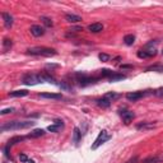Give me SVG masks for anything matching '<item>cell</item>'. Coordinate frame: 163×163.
Returning <instances> with one entry per match:
<instances>
[{
    "instance_id": "cell-1",
    "label": "cell",
    "mask_w": 163,
    "mask_h": 163,
    "mask_svg": "<svg viewBox=\"0 0 163 163\" xmlns=\"http://www.w3.org/2000/svg\"><path fill=\"white\" fill-rule=\"evenodd\" d=\"M35 125L33 121H9L2 126V131L7 130H21V129H28Z\"/></svg>"
},
{
    "instance_id": "cell-2",
    "label": "cell",
    "mask_w": 163,
    "mask_h": 163,
    "mask_svg": "<svg viewBox=\"0 0 163 163\" xmlns=\"http://www.w3.org/2000/svg\"><path fill=\"white\" fill-rule=\"evenodd\" d=\"M27 52L30 55H35V56H45V58H50V56H55L56 55V50L50 49V47H45V46H37V47H31L27 50Z\"/></svg>"
},
{
    "instance_id": "cell-3",
    "label": "cell",
    "mask_w": 163,
    "mask_h": 163,
    "mask_svg": "<svg viewBox=\"0 0 163 163\" xmlns=\"http://www.w3.org/2000/svg\"><path fill=\"white\" fill-rule=\"evenodd\" d=\"M22 83L26 86H35L38 83H46L44 74H26L22 77Z\"/></svg>"
},
{
    "instance_id": "cell-4",
    "label": "cell",
    "mask_w": 163,
    "mask_h": 163,
    "mask_svg": "<svg viewBox=\"0 0 163 163\" xmlns=\"http://www.w3.org/2000/svg\"><path fill=\"white\" fill-rule=\"evenodd\" d=\"M112 138V135L108 133L107 130H101L100 134H98V137L96 138V140H94V143L92 144V151H96L97 148H100L102 144H105L107 140H110Z\"/></svg>"
},
{
    "instance_id": "cell-5",
    "label": "cell",
    "mask_w": 163,
    "mask_h": 163,
    "mask_svg": "<svg viewBox=\"0 0 163 163\" xmlns=\"http://www.w3.org/2000/svg\"><path fill=\"white\" fill-rule=\"evenodd\" d=\"M149 92H151V91H138V92H129V93L126 94V98H128L129 101H131V102H137V101H139L140 98H143V97L148 96V94H149Z\"/></svg>"
},
{
    "instance_id": "cell-6",
    "label": "cell",
    "mask_w": 163,
    "mask_h": 163,
    "mask_svg": "<svg viewBox=\"0 0 163 163\" xmlns=\"http://www.w3.org/2000/svg\"><path fill=\"white\" fill-rule=\"evenodd\" d=\"M26 138H27V137H13L12 139H9V140H8V144H7V145H5V148H4L5 156H7V157H10V156H9V148H10V147H13L14 144H17V143L23 142Z\"/></svg>"
},
{
    "instance_id": "cell-7",
    "label": "cell",
    "mask_w": 163,
    "mask_h": 163,
    "mask_svg": "<svg viewBox=\"0 0 163 163\" xmlns=\"http://www.w3.org/2000/svg\"><path fill=\"white\" fill-rule=\"evenodd\" d=\"M63 129H64V122H63V120H59V119H56L54 121V124L47 128V130L51 131V133H59Z\"/></svg>"
},
{
    "instance_id": "cell-8",
    "label": "cell",
    "mask_w": 163,
    "mask_h": 163,
    "mask_svg": "<svg viewBox=\"0 0 163 163\" xmlns=\"http://www.w3.org/2000/svg\"><path fill=\"white\" fill-rule=\"evenodd\" d=\"M120 116L122 117V121H124L126 125H129L130 122L134 120V117H135L134 112L128 111V110H121V111H120Z\"/></svg>"
},
{
    "instance_id": "cell-9",
    "label": "cell",
    "mask_w": 163,
    "mask_h": 163,
    "mask_svg": "<svg viewBox=\"0 0 163 163\" xmlns=\"http://www.w3.org/2000/svg\"><path fill=\"white\" fill-rule=\"evenodd\" d=\"M31 33L35 36V37H41L45 35V28L42 26H38V24H33L31 27Z\"/></svg>"
},
{
    "instance_id": "cell-10",
    "label": "cell",
    "mask_w": 163,
    "mask_h": 163,
    "mask_svg": "<svg viewBox=\"0 0 163 163\" xmlns=\"http://www.w3.org/2000/svg\"><path fill=\"white\" fill-rule=\"evenodd\" d=\"M38 97L49 98V100H60L63 96H61V93H41V94H38Z\"/></svg>"
},
{
    "instance_id": "cell-11",
    "label": "cell",
    "mask_w": 163,
    "mask_h": 163,
    "mask_svg": "<svg viewBox=\"0 0 163 163\" xmlns=\"http://www.w3.org/2000/svg\"><path fill=\"white\" fill-rule=\"evenodd\" d=\"M42 135H45V130H44V129H35V130H32L28 135H27V138L36 139V138L42 137Z\"/></svg>"
},
{
    "instance_id": "cell-12",
    "label": "cell",
    "mask_w": 163,
    "mask_h": 163,
    "mask_svg": "<svg viewBox=\"0 0 163 163\" xmlns=\"http://www.w3.org/2000/svg\"><path fill=\"white\" fill-rule=\"evenodd\" d=\"M2 17H3V19H4V26L7 27V28H10V27L13 26V23H14V21H13V17L9 14V13H3Z\"/></svg>"
},
{
    "instance_id": "cell-13",
    "label": "cell",
    "mask_w": 163,
    "mask_h": 163,
    "mask_svg": "<svg viewBox=\"0 0 163 163\" xmlns=\"http://www.w3.org/2000/svg\"><path fill=\"white\" fill-rule=\"evenodd\" d=\"M103 30V26L101 23H92L88 26V31L92 32V33H98Z\"/></svg>"
},
{
    "instance_id": "cell-14",
    "label": "cell",
    "mask_w": 163,
    "mask_h": 163,
    "mask_svg": "<svg viewBox=\"0 0 163 163\" xmlns=\"http://www.w3.org/2000/svg\"><path fill=\"white\" fill-rule=\"evenodd\" d=\"M163 162V156H151L143 161V163H161Z\"/></svg>"
},
{
    "instance_id": "cell-15",
    "label": "cell",
    "mask_w": 163,
    "mask_h": 163,
    "mask_svg": "<svg viewBox=\"0 0 163 163\" xmlns=\"http://www.w3.org/2000/svg\"><path fill=\"white\" fill-rule=\"evenodd\" d=\"M26 96H28V91L27 89H18L9 93V97H26Z\"/></svg>"
},
{
    "instance_id": "cell-16",
    "label": "cell",
    "mask_w": 163,
    "mask_h": 163,
    "mask_svg": "<svg viewBox=\"0 0 163 163\" xmlns=\"http://www.w3.org/2000/svg\"><path fill=\"white\" fill-rule=\"evenodd\" d=\"M65 19H66V22H69V23H78V22L82 21V17H79L77 14H66Z\"/></svg>"
},
{
    "instance_id": "cell-17",
    "label": "cell",
    "mask_w": 163,
    "mask_h": 163,
    "mask_svg": "<svg viewBox=\"0 0 163 163\" xmlns=\"http://www.w3.org/2000/svg\"><path fill=\"white\" fill-rule=\"evenodd\" d=\"M97 105L100 107H102V108H108V107L111 106V101L108 100V98H106V97H102V98H100L97 101Z\"/></svg>"
},
{
    "instance_id": "cell-18",
    "label": "cell",
    "mask_w": 163,
    "mask_h": 163,
    "mask_svg": "<svg viewBox=\"0 0 163 163\" xmlns=\"http://www.w3.org/2000/svg\"><path fill=\"white\" fill-rule=\"evenodd\" d=\"M80 138H82V131L79 128H74V131H73V142L75 144H78L80 142Z\"/></svg>"
},
{
    "instance_id": "cell-19",
    "label": "cell",
    "mask_w": 163,
    "mask_h": 163,
    "mask_svg": "<svg viewBox=\"0 0 163 163\" xmlns=\"http://www.w3.org/2000/svg\"><path fill=\"white\" fill-rule=\"evenodd\" d=\"M124 42H125V45L131 46V45L135 42V36H134V35H126V36L124 37Z\"/></svg>"
},
{
    "instance_id": "cell-20",
    "label": "cell",
    "mask_w": 163,
    "mask_h": 163,
    "mask_svg": "<svg viewBox=\"0 0 163 163\" xmlns=\"http://www.w3.org/2000/svg\"><path fill=\"white\" fill-rule=\"evenodd\" d=\"M105 97L106 98H108L111 102L114 101V100H117V98H120V94L119 93H115V92H107L106 94H105Z\"/></svg>"
},
{
    "instance_id": "cell-21",
    "label": "cell",
    "mask_w": 163,
    "mask_h": 163,
    "mask_svg": "<svg viewBox=\"0 0 163 163\" xmlns=\"http://www.w3.org/2000/svg\"><path fill=\"white\" fill-rule=\"evenodd\" d=\"M12 45H13V42H12V40L4 38V40H3V50H4V52H7L8 50H10Z\"/></svg>"
},
{
    "instance_id": "cell-22",
    "label": "cell",
    "mask_w": 163,
    "mask_h": 163,
    "mask_svg": "<svg viewBox=\"0 0 163 163\" xmlns=\"http://www.w3.org/2000/svg\"><path fill=\"white\" fill-rule=\"evenodd\" d=\"M152 128H154V125L153 124H149V122H143V124L137 125L138 130H145V129H152Z\"/></svg>"
},
{
    "instance_id": "cell-23",
    "label": "cell",
    "mask_w": 163,
    "mask_h": 163,
    "mask_svg": "<svg viewBox=\"0 0 163 163\" xmlns=\"http://www.w3.org/2000/svg\"><path fill=\"white\" fill-rule=\"evenodd\" d=\"M114 74H116V73L112 72V70H110V69H102V70H101V75L105 77V78H108V79H110Z\"/></svg>"
},
{
    "instance_id": "cell-24",
    "label": "cell",
    "mask_w": 163,
    "mask_h": 163,
    "mask_svg": "<svg viewBox=\"0 0 163 163\" xmlns=\"http://www.w3.org/2000/svg\"><path fill=\"white\" fill-rule=\"evenodd\" d=\"M126 78V75H122V74H114L110 79V82H117V80H122V79H125Z\"/></svg>"
},
{
    "instance_id": "cell-25",
    "label": "cell",
    "mask_w": 163,
    "mask_h": 163,
    "mask_svg": "<svg viewBox=\"0 0 163 163\" xmlns=\"http://www.w3.org/2000/svg\"><path fill=\"white\" fill-rule=\"evenodd\" d=\"M98 59H100L102 63H107V61H110L111 56L107 55V54H100V55H98Z\"/></svg>"
},
{
    "instance_id": "cell-26",
    "label": "cell",
    "mask_w": 163,
    "mask_h": 163,
    "mask_svg": "<svg viewBox=\"0 0 163 163\" xmlns=\"http://www.w3.org/2000/svg\"><path fill=\"white\" fill-rule=\"evenodd\" d=\"M41 21H42V23L46 26V27H52V21L50 19V18H47V17H41Z\"/></svg>"
},
{
    "instance_id": "cell-27",
    "label": "cell",
    "mask_w": 163,
    "mask_h": 163,
    "mask_svg": "<svg viewBox=\"0 0 163 163\" xmlns=\"http://www.w3.org/2000/svg\"><path fill=\"white\" fill-rule=\"evenodd\" d=\"M13 111H14V108L13 107H9V108H4V110L0 111V115H7V114H12Z\"/></svg>"
},
{
    "instance_id": "cell-28",
    "label": "cell",
    "mask_w": 163,
    "mask_h": 163,
    "mask_svg": "<svg viewBox=\"0 0 163 163\" xmlns=\"http://www.w3.org/2000/svg\"><path fill=\"white\" fill-rule=\"evenodd\" d=\"M19 161H21V162H23V163H26V162H28V161H30V158L27 157L26 154L21 153V154H19Z\"/></svg>"
},
{
    "instance_id": "cell-29",
    "label": "cell",
    "mask_w": 163,
    "mask_h": 163,
    "mask_svg": "<svg viewBox=\"0 0 163 163\" xmlns=\"http://www.w3.org/2000/svg\"><path fill=\"white\" fill-rule=\"evenodd\" d=\"M125 163H138V157L135 156V157H133V158H130L128 162H125Z\"/></svg>"
},
{
    "instance_id": "cell-30",
    "label": "cell",
    "mask_w": 163,
    "mask_h": 163,
    "mask_svg": "<svg viewBox=\"0 0 163 163\" xmlns=\"http://www.w3.org/2000/svg\"><path fill=\"white\" fill-rule=\"evenodd\" d=\"M121 69H133V65H121Z\"/></svg>"
},
{
    "instance_id": "cell-31",
    "label": "cell",
    "mask_w": 163,
    "mask_h": 163,
    "mask_svg": "<svg viewBox=\"0 0 163 163\" xmlns=\"http://www.w3.org/2000/svg\"><path fill=\"white\" fill-rule=\"evenodd\" d=\"M27 163H35V162H33L32 159H30V161H28V162H27Z\"/></svg>"
},
{
    "instance_id": "cell-32",
    "label": "cell",
    "mask_w": 163,
    "mask_h": 163,
    "mask_svg": "<svg viewBox=\"0 0 163 163\" xmlns=\"http://www.w3.org/2000/svg\"><path fill=\"white\" fill-rule=\"evenodd\" d=\"M162 52H163V50H162Z\"/></svg>"
}]
</instances>
